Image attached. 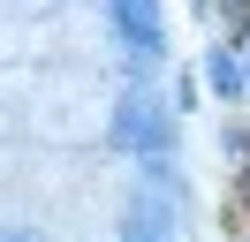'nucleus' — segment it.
I'll return each instance as SVG.
<instances>
[{
	"label": "nucleus",
	"mask_w": 250,
	"mask_h": 242,
	"mask_svg": "<svg viewBox=\"0 0 250 242\" xmlns=\"http://www.w3.org/2000/svg\"><path fill=\"white\" fill-rule=\"evenodd\" d=\"M114 136H122V144H137V151H167V121H159V106H144V99H122Z\"/></svg>",
	"instance_id": "nucleus-1"
},
{
	"label": "nucleus",
	"mask_w": 250,
	"mask_h": 242,
	"mask_svg": "<svg viewBox=\"0 0 250 242\" xmlns=\"http://www.w3.org/2000/svg\"><path fill=\"white\" fill-rule=\"evenodd\" d=\"M114 23H122V38L144 53V68L159 60V8L152 0H114Z\"/></svg>",
	"instance_id": "nucleus-2"
},
{
	"label": "nucleus",
	"mask_w": 250,
	"mask_h": 242,
	"mask_svg": "<svg viewBox=\"0 0 250 242\" xmlns=\"http://www.w3.org/2000/svg\"><path fill=\"white\" fill-rule=\"evenodd\" d=\"M122 242H174V220H167L159 204H144V197H137V204L122 212Z\"/></svg>",
	"instance_id": "nucleus-3"
},
{
	"label": "nucleus",
	"mask_w": 250,
	"mask_h": 242,
	"mask_svg": "<svg viewBox=\"0 0 250 242\" xmlns=\"http://www.w3.org/2000/svg\"><path fill=\"white\" fill-rule=\"evenodd\" d=\"M0 242H38V235H0Z\"/></svg>",
	"instance_id": "nucleus-4"
}]
</instances>
